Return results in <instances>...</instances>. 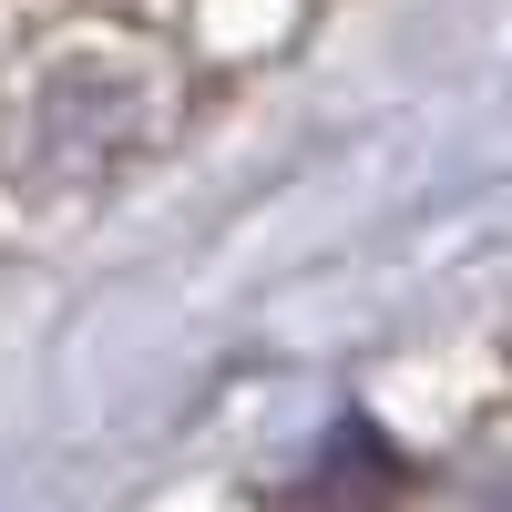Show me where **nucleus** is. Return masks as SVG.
Returning <instances> with one entry per match:
<instances>
[{
    "label": "nucleus",
    "instance_id": "obj_1",
    "mask_svg": "<svg viewBox=\"0 0 512 512\" xmlns=\"http://www.w3.org/2000/svg\"><path fill=\"white\" fill-rule=\"evenodd\" d=\"M390 492H400L390 441H379L369 420H338V431L318 441V461H308V472L277 492V512H379Z\"/></svg>",
    "mask_w": 512,
    "mask_h": 512
}]
</instances>
